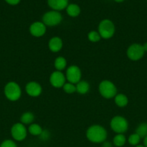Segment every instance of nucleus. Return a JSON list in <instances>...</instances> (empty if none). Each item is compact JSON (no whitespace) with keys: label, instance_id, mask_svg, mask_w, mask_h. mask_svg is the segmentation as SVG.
Returning <instances> with one entry per match:
<instances>
[{"label":"nucleus","instance_id":"obj_21","mask_svg":"<svg viewBox=\"0 0 147 147\" xmlns=\"http://www.w3.org/2000/svg\"><path fill=\"white\" fill-rule=\"evenodd\" d=\"M135 133L144 139L147 136V123H141L135 129Z\"/></svg>","mask_w":147,"mask_h":147},{"label":"nucleus","instance_id":"obj_27","mask_svg":"<svg viewBox=\"0 0 147 147\" xmlns=\"http://www.w3.org/2000/svg\"><path fill=\"white\" fill-rule=\"evenodd\" d=\"M0 147H17V144H16L13 141L8 139V140L4 141V142L1 144V145H0Z\"/></svg>","mask_w":147,"mask_h":147},{"label":"nucleus","instance_id":"obj_5","mask_svg":"<svg viewBox=\"0 0 147 147\" xmlns=\"http://www.w3.org/2000/svg\"><path fill=\"white\" fill-rule=\"evenodd\" d=\"M4 94L11 101H16L21 97L22 90L20 86L15 82H10L4 87Z\"/></svg>","mask_w":147,"mask_h":147},{"label":"nucleus","instance_id":"obj_31","mask_svg":"<svg viewBox=\"0 0 147 147\" xmlns=\"http://www.w3.org/2000/svg\"><path fill=\"white\" fill-rule=\"evenodd\" d=\"M143 47H144V51H145V53H147V42L144 43V44L143 45Z\"/></svg>","mask_w":147,"mask_h":147},{"label":"nucleus","instance_id":"obj_26","mask_svg":"<svg viewBox=\"0 0 147 147\" xmlns=\"http://www.w3.org/2000/svg\"><path fill=\"white\" fill-rule=\"evenodd\" d=\"M38 136L40 140L43 141V142H46L50 138V133L47 129H43V131L41 132V134Z\"/></svg>","mask_w":147,"mask_h":147},{"label":"nucleus","instance_id":"obj_22","mask_svg":"<svg viewBox=\"0 0 147 147\" xmlns=\"http://www.w3.org/2000/svg\"><path fill=\"white\" fill-rule=\"evenodd\" d=\"M43 129L37 123H32L28 127V132L33 136H39Z\"/></svg>","mask_w":147,"mask_h":147},{"label":"nucleus","instance_id":"obj_14","mask_svg":"<svg viewBox=\"0 0 147 147\" xmlns=\"http://www.w3.org/2000/svg\"><path fill=\"white\" fill-rule=\"evenodd\" d=\"M63 47V41L59 37H53L49 40L48 48L53 53H58Z\"/></svg>","mask_w":147,"mask_h":147},{"label":"nucleus","instance_id":"obj_19","mask_svg":"<svg viewBox=\"0 0 147 147\" xmlns=\"http://www.w3.org/2000/svg\"><path fill=\"white\" fill-rule=\"evenodd\" d=\"M35 119V116L31 112H24L20 117V121L22 124L27 125L32 124Z\"/></svg>","mask_w":147,"mask_h":147},{"label":"nucleus","instance_id":"obj_25","mask_svg":"<svg viewBox=\"0 0 147 147\" xmlns=\"http://www.w3.org/2000/svg\"><path fill=\"white\" fill-rule=\"evenodd\" d=\"M141 137L137 134L136 133L133 134L131 136L128 137V143L130 144L132 146H137V145L139 144L140 141H141Z\"/></svg>","mask_w":147,"mask_h":147},{"label":"nucleus","instance_id":"obj_16","mask_svg":"<svg viewBox=\"0 0 147 147\" xmlns=\"http://www.w3.org/2000/svg\"><path fill=\"white\" fill-rule=\"evenodd\" d=\"M76 92L79 94H86L89 91L90 89V85L88 82L85 80H80L78 83L76 84Z\"/></svg>","mask_w":147,"mask_h":147},{"label":"nucleus","instance_id":"obj_28","mask_svg":"<svg viewBox=\"0 0 147 147\" xmlns=\"http://www.w3.org/2000/svg\"><path fill=\"white\" fill-rule=\"evenodd\" d=\"M4 1H5L7 4L14 6V5H17V4H18L20 2L21 0H4Z\"/></svg>","mask_w":147,"mask_h":147},{"label":"nucleus","instance_id":"obj_1","mask_svg":"<svg viewBox=\"0 0 147 147\" xmlns=\"http://www.w3.org/2000/svg\"><path fill=\"white\" fill-rule=\"evenodd\" d=\"M86 136L88 140L92 143L101 144L106 141L108 132L100 125H92L86 130Z\"/></svg>","mask_w":147,"mask_h":147},{"label":"nucleus","instance_id":"obj_8","mask_svg":"<svg viewBox=\"0 0 147 147\" xmlns=\"http://www.w3.org/2000/svg\"><path fill=\"white\" fill-rule=\"evenodd\" d=\"M11 134L14 140L21 142L27 137V128L22 123H15L13 125L11 129Z\"/></svg>","mask_w":147,"mask_h":147},{"label":"nucleus","instance_id":"obj_12","mask_svg":"<svg viewBox=\"0 0 147 147\" xmlns=\"http://www.w3.org/2000/svg\"><path fill=\"white\" fill-rule=\"evenodd\" d=\"M25 91L31 97H37L42 93V87L40 83L31 81L25 86Z\"/></svg>","mask_w":147,"mask_h":147},{"label":"nucleus","instance_id":"obj_3","mask_svg":"<svg viewBox=\"0 0 147 147\" xmlns=\"http://www.w3.org/2000/svg\"><path fill=\"white\" fill-rule=\"evenodd\" d=\"M99 92L103 98L110 99L115 98L117 95V88L112 82L105 80L99 83Z\"/></svg>","mask_w":147,"mask_h":147},{"label":"nucleus","instance_id":"obj_32","mask_svg":"<svg viewBox=\"0 0 147 147\" xmlns=\"http://www.w3.org/2000/svg\"><path fill=\"white\" fill-rule=\"evenodd\" d=\"M115 1H116V2L118 3H120V2H122V1H124L125 0H114Z\"/></svg>","mask_w":147,"mask_h":147},{"label":"nucleus","instance_id":"obj_33","mask_svg":"<svg viewBox=\"0 0 147 147\" xmlns=\"http://www.w3.org/2000/svg\"><path fill=\"white\" fill-rule=\"evenodd\" d=\"M135 147H145L144 146V145H140V144H138V145H137V146H135Z\"/></svg>","mask_w":147,"mask_h":147},{"label":"nucleus","instance_id":"obj_10","mask_svg":"<svg viewBox=\"0 0 147 147\" xmlns=\"http://www.w3.org/2000/svg\"><path fill=\"white\" fill-rule=\"evenodd\" d=\"M66 76L61 71L56 70L50 75L49 80L53 87L56 88H63V85L66 83Z\"/></svg>","mask_w":147,"mask_h":147},{"label":"nucleus","instance_id":"obj_23","mask_svg":"<svg viewBox=\"0 0 147 147\" xmlns=\"http://www.w3.org/2000/svg\"><path fill=\"white\" fill-rule=\"evenodd\" d=\"M63 89L64 90L65 93H68V94H72V93L76 92V85L73 84L71 83H66L63 86Z\"/></svg>","mask_w":147,"mask_h":147},{"label":"nucleus","instance_id":"obj_11","mask_svg":"<svg viewBox=\"0 0 147 147\" xmlns=\"http://www.w3.org/2000/svg\"><path fill=\"white\" fill-rule=\"evenodd\" d=\"M46 32V26L42 22H35L30 26V33L35 37H40Z\"/></svg>","mask_w":147,"mask_h":147},{"label":"nucleus","instance_id":"obj_4","mask_svg":"<svg viewBox=\"0 0 147 147\" xmlns=\"http://www.w3.org/2000/svg\"><path fill=\"white\" fill-rule=\"evenodd\" d=\"M62 20L63 17L60 11L51 10L43 14L42 17V22L48 27H54L60 24Z\"/></svg>","mask_w":147,"mask_h":147},{"label":"nucleus","instance_id":"obj_13","mask_svg":"<svg viewBox=\"0 0 147 147\" xmlns=\"http://www.w3.org/2000/svg\"><path fill=\"white\" fill-rule=\"evenodd\" d=\"M48 4L55 11H61L65 9L69 5V0H47Z\"/></svg>","mask_w":147,"mask_h":147},{"label":"nucleus","instance_id":"obj_17","mask_svg":"<svg viewBox=\"0 0 147 147\" xmlns=\"http://www.w3.org/2000/svg\"><path fill=\"white\" fill-rule=\"evenodd\" d=\"M115 103L117 106L120 108H123L126 106L128 103V97L125 94L119 93L115 96Z\"/></svg>","mask_w":147,"mask_h":147},{"label":"nucleus","instance_id":"obj_2","mask_svg":"<svg viewBox=\"0 0 147 147\" xmlns=\"http://www.w3.org/2000/svg\"><path fill=\"white\" fill-rule=\"evenodd\" d=\"M98 32L103 39H110L115 32V26L111 20L108 19L102 20L98 26Z\"/></svg>","mask_w":147,"mask_h":147},{"label":"nucleus","instance_id":"obj_30","mask_svg":"<svg viewBox=\"0 0 147 147\" xmlns=\"http://www.w3.org/2000/svg\"><path fill=\"white\" fill-rule=\"evenodd\" d=\"M144 146L147 147V136L144 139Z\"/></svg>","mask_w":147,"mask_h":147},{"label":"nucleus","instance_id":"obj_9","mask_svg":"<svg viewBox=\"0 0 147 147\" xmlns=\"http://www.w3.org/2000/svg\"><path fill=\"white\" fill-rule=\"evenodd\" d=\"M66 78L68 82L76 85L82 78V71L76 65H71L67 68L66 72Z\"/></svg>","mask_w":147,"mask_h":147},{"label":"nucleus","instance_id":"obj_29","mask_svg":"<svg viewBox=\"0 0 147 147\" xmlns=\"http://www.w3.org/2000/svg\"><path fill=\"white\" fill-rule=\"evenodd\" d=\"M102 147H112V144L110 142H105L102 143Z\"/></svg>","mask_w":147,"mask_h":147},{"label":"nucleus","instance_id":"obj_7","mask_svg":"<svg viewBox=\"0 0 147 147\" xmlns=\"http://www.w3.org/2000/svg\"><path fill=\"white\" fill-rule=\"evenodd\" d=\"M127 56L130 60L133 61L139 60L144 57L145 51L144 50L142 45L134 43L130 45L127 50Z\"/></svg>","mask_w":147,"mask_h":147},{"label":"nucleus","instance_id":"obj_24","mask_svg":"<svg viewBox=\"0 0 147 147\" xmlns=\"http://www.w3.org/2000/svg\"><path fill=\"white\" fill-rule=\"evenodd\" d=\"M101 36L97 31H91L88 33V40L92 42H97L101 40Z\"/></svg>","mask_w":147,"mask_h":147},{"label":"nucleus","instance_id":"obj_18","mask_svg":"<svg viewBox=\"0 0 147 147\" xmlns=\"http://www.w3.org/2000/svg\"><path fill=\"white\" fill-rule=\"evenodd\" d=\"M66 65H67V62L63 57L60 56L55 60L54 67L58 71H62L63 70H64L66 67Z\"/></svg>","mask_w":147,"mask_h":147},{"label":"nucleus","instance_id":"obj_20","mask_svg":"<svg viewBox=\"0 0 147 147\" xmlns=\"http://www.w3.org/2000/svg\"><path fill=\"white\" fill-rule=\"evenodd\" d=\"M113 144L117 147H122L126 143V138L123 134H117L116 136L113 138Z\"/></svg>","mask_w":147,"mask_h":147},{"label":"nucleus","instance_id":"obj_15","mask_svg":"<svg viewBox=\"0 0 147 147\" xmlns=\"http://www.w3.org/2000/svg\"><path fill=\"white\" fill-rule=\"evenodd\" d=\"M66 13L69 16L71 17H76L80 14L81 8L78 4H70L66 8Z\"/></svg>","mask_w":147,"mask_h":147},{"label":"nucleus","instance_id":"obj_6","mask_svg":"<svg viewBox=\"0 0 147 147\" xmlns=\"http://www.w3.org/2000/svg\"><path fill=\"white\" fill-rule=\"evenodd\" d=\"M110 128L116 134H124L128 129V122L122 116H114L110 121Z\"/></svg>","mask_w":147,"mask_h":147}]
</instances>
